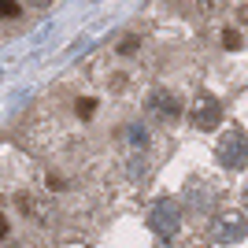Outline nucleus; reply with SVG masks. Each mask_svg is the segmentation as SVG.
Masks as SVG:
<instances>
[{
	"instance_id": "f03ea898",
	"label": "nucleus",
	"mask_w": 248,
	"mask_h": 248,
	"mask_svg": "<svg viewBox=\"0 0 248 248\" xmlns=\"http://www.w3.org/2000/svg\"><path fill=\"white\" fill-rule=\"evenodd\" d=\"M11 237V222H8V215L0 211V241H8Z\"/></svg>"
},
{
	"instance_id": "f257e3e1",
	"label": "nucleus",
	"mask_w": 248,
	"mask_h": 248,
	"mask_svg": "<svg viewBox=\"0 0 248 248\" xmlns=\"http://www.w3.org/2000/svg\"><path fill=\"white\" fill-rule=\"evenodd\" d=\"M0 19H22V4H4L0 0Z\"/></svg>"
}]
</instances>
